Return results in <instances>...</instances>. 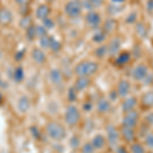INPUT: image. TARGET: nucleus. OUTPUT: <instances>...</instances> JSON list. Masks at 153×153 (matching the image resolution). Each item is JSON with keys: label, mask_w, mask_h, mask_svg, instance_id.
Wrapping results in <instances>:
<instances>
[{"label": "nucleus", "mask_w": 153, "mask_h": 153, "mask_svg": "<svg viewBox=\"0 0 153 153\" xmlns=\"http://www.w3.org/2000/svg\"><path fill=\"white\" fill-rule=\"evenodd\" d=\"M100 65L97 61L94 60H82L78 62L74 68V74L76 76H87V78H91L97 74L99 71Z\"/></svg>", "instance_id": "nucleus-1"}, {"label": "nucleus", "mask_w": 153, "mask_h": 153, "mask_svg": "<svg viewBox=\"0 0 153 153\" xmlns=\"http://www.w3.org/2000/svg\"><path fill=\"white\" fill-rule=\"evenodd\" d=\"M46 132L48 137L53 141H62L66 137L65 128L57 122H49L46 125Z\"/></svg>", "instance_id": "nucleus-2"}, {"label": "nucleus", "mask_w": 153, "mask_h": 153, "mask_svg": "<svg viewBox=\"0 0 153 153\" xmlns=\"http://www.w3.org/2000/svg\"><path fill=\"white\" fill-rule=\"evenodd\" d=\"M83 10L82 0H68L63 8L65 14L70 19H76L80 16Z\"/></svg>", "instance_id": "nucleus-3"}, {"label": "nucleus", "mask_w": 153, "mask_h": 153, "mask_svg": "<svg viewBox=\"0 0 153 153\" xmlns=\"http://www.w3.org/2000/svg\"><path fill=\"white\" fill-rule=\"evenodd\" d=\"M81 120V111L76 105L70 104L65 112V122L71 128L76 127Z\"/></svg>", "instance_id": "nucleus-4"}, {"label": "nucleus", "mask_w": 153, "mask_h": 153, "mask_svg": "<svg viewBox=\"0 0 153 153\" xmlns=\"http://www.w3.org/2000/svg\"><path fill=\"white\" fill-rule=\"evenodd\" d=\"M106 140L107 144L110 147L115 148L120 145V129H117L114 125L109 124L106 127Z\"/></svg>", "instance_id": "nucleus-5"}, {"label": "nucleus", "mask_w": 153, "mask_h": 153, "mask_svg": "<svg viewBox=\"0 0 153 153\" xmlns=\"http://www.w3.org/2000/svg\"><path fill=\"white\" fill-rule=\"evenodd\" d=\"M85 22L87 24L88 27H90L91 29L96 30V29H99L102 26V16L101 14L98 12L97 10H90L87 11L85 16Z\"/></svg>", "instance_id": "nucleus-6"}, {"label": "nucleus", "mask_w": 153, "mask_h": 153, "mask_svg": "<svg viewBox=\"0 0 153 153\" xmlns=\"http://www.w3.org/2000/svg\"><path fill=\"white\" fill-rule=\"evenodd\" d=\"M139 120H140L139 111L137 109L132 110L130 112L124 113V117L122 120V126L133 128V129H137L138 125H139Z\"/></svg>", "instance_id": "nucleus-7"}, {"label": "nucleus", "mask_w": 153, "mask_h": 153, "mask_svg": "<svg viewBox=\"0 0 153 153\" xmlns=\"http://www.w3.org/2000/svg\"><path fill=\"white\" fill-rule=\"evenodd\" d=\"M149 66L145 63H138L133 68L131 71V76L135 82H142L149 74Z\"/></svg>", "instance_id": "nucleus-8"}, {"label": "nucleus", "mask_w": 153, "mask_h": 153, "mask_svg": "<svg viewBox=\"0 0 153 153\" xmlns=\"http://www.w3.org/2000/svg\"><path fill=\"white\" fill-rule=\"evenodd\" d=\"M122 45L123 40L120 37L114 36L110 39V41L107 43V50H108V56L114 58L118 53L122 51Z\"/></svg>", "instance_id": "nucleus-9"}, {"label": "nucleus", "mask_w": 153, "mask_h": 153, "mask_svg": "<svg viewBox=\"0 0 153 153\" xmlns=\"http://www.w3.org/2000/svg\"><path fill=\"white\" fill-rule=\"evenodd\" d=\"M131 88H132V85H131V82L127 79H120L117 82V93L120 98H126L130 95L131 93Z\"/></svg>", "instance_id": "nucleus-10"}, {"label": "nucleus", "mask_w": 153, "mask_h": 153, "mask_svg": "<svg viewBox=\"0 0 153 153\" xmlns=\"http://www.w3.org/2000/svg\"><path fill=\"white\" fill-rule=\"evenodd\" d=\"M138 105V98L135 96H128L124 98V101L122 102V110L124 113L130 112L132 110H135Z\"/></svg>", "instance_id": "nucleus-11"}, {"label": "nucleus", "mask_w": 153, "mask_h": 153, "mask_svg": "<svg viewBox=\"0 0 153 153\" xmlns=\"http://www.w3.org/2000/svg\"><path fill=\"white\" fill-rule=\"evenodd\" d=\"M120 132V137L123 138L124 141H126L127 143H130V144L133 142H135L136 136H137V134H136V129L122 126Z\"/></svg>", "instance_id": "nucleus-12"}, {"label": "nucleus", "mask_w": 153, "mask_h": 153, "mask_svg": "<svg viewBox=\"0 0 153 153\" xmlns=\"http://www.w3.org/2000/svg\"><path fill=\"white\" fill-rule=\"evenodd\" d=\"M96 110L100 114H106V113L111 111V102L108 98L101 97L98 99L96 104Z\"/></svg>", "instance_id": "nucleus-13"}, {"label": "nucleus", "mask_w": 153, "mask_h": 153, "mask_svg": "<svg viewBox=\"0 0 153 153\" xmlns=\"http://www.w3.org/2000/svg\"><path fill=\"white\" fill-rule=\"evenodd\" d=\"M126 9V4H117V3H108L106 6V13L109 18H115L118 14L124 12Z\"/></svg>", "instance_id": "nucleus-14"}, {"label": "nucleus", "mask_w": 153, "mask_h": 153, "mask_svg": "<svg viewBox=\"0 0 153 153\" xmlns=\"http://www.w3.org/2000/svg\"><path fill=\"white\" fill-rule=\"evenodd\" d=\"M31 56H32V59H33L34 62L39 65H44V63L46 62V60H47L45 52L43 51V49H41L39 47H34L32 49Z\"/></svg>", "instance_id": "nucleus-15"}, {"label": "nucleus", "mask_w": 153, "mask_h": 153, "mask_svg": "<svg viewBox=\"0 0 153 153\" xmlns=\"http://www.w3.org/2000/svg\"><path fill=\"white\" fill-rule=\"evenodd\" d=\"M132 53L131 51L125 50V51H120L114 57V63L117 66H125L132 60Z\"/></svg>", "instance_id": "nucleus-16"}, {"label": "nucleus", "mask_w": 153, "mask_h": 153, "mask_svg": "<svg viewBox=\"0 0 153 153\" xmlns=\"http://www.w3.org/2000/svg\"><path fill=\"white\" fill-rule=\"evenodd\" d=\"M49 79L54 86H61L63 82V74L59 68H53L49 71Z\"/></svg>", "instance_id": "nucleus-17"}, {"label": "nucleus", "mask_w": 153, "mask_h": 153, "mask_svg": "<svg viewBox=\"0 0 153 153\" xmlns=\"http://www.w3.org/2000/svg\"><path fill=\"white\" fill-rule=\"evenodd\" d=\"M117 21L114 18H107L102 23L101 28L107 35H111L117 30Z\"/></svg>", "instance_id": "nucleus-18"}, {"label": "nucleus", "mask_w": 153, "mask_h": 153, "mask_svg": "<svg viewBox=\"0 0 153 153\" xmlns=\"http://www.w3.org/2000/svg\"><path fill=\"white\" fill-rule=\"evenodd\" d=\"M91 85V78L87 76H76L75 83H74V88L78 91L79 93L85 91Z\"/></svg>", "instance_id": "nucleus-19"}, {"label": "nucleus", "mask_w": 153, "mask_h": 153, "mask_svg": "<svg viewBox=\"0 0 153 153\" xmlns=\"http://www.w3.org/2000/svg\"><path fill=\"white\" fill-rule=\"evenodd\" d=\"M13 19V16L12 12L6 7H1L0 8V25L1 26H9L12 23Z\"/></svg>", "instance_id": "nucleus-20"}, {"label": "nucleus", "mask_w": 153, "mask_h": 153, "mask_svg": "<svg viewBox=\"0 0 153 153\" xmlns=\"http://www.w3.org/2000/svg\"><path fill=\"white\" fill-rule=\"evenodd\" d=\"M91 143L93 144L96 151H98V150H102L107 145V140H106V137L104 135L96 134L91 140Z\"/></svg>", "instance_id": "nucleus-21"}, {"label": "nucleus", "mask_w": 153, "mask_h": 153, "mask_svg": "<svg viewBox=\"0 0 153 153\" xmlns=\"http://www.w3.org/2000/svg\"><path fill=\"white\" fill-rule=\"evenodd\" d=\"M50 13H51V9L47 4H40V5L36 8V11H35L36 18L38 19H40V21H43V19L49 18Z\"/></svg>", "instance_id": "nucleus-22"}, {"label": "nucleus", "mask_w": 153, "mask_h": 153, "mask_svg": "<svg viewBox=\"0 0 153 153\" xmlns=\"http://www.w3.org/2000/svg\"><path fill=\"white\" fill-rule=\"evenodd\" d=\"M135 33L137 37L141 40H145L148 36V28L147 25L143 22H138L137 24L135 25Z\"/></svg>", "instance_id": "nucleus-23"}, {"label": "nucleus", "mask_w": 153, "mask_h": 153, "mask_svg": "<svg viewBox=\"0 0 153 153\" xmlns=\"http://www.w3.org/2000/svg\"><path fill=\"white\" fill-rule=\"evenodd\" d=\"M107 37L108 35L103 31L102 28L96 29L94 30V33H93V35H92V41L94 42V43L98 44V45H100V44L105 43V41L107 40Z\"/></svg>", "instance_id": "nucleus-24"}, {"label": "nucleus", "mask_w": 153, "mask_h": 153, "mask_svg": "<svg viewBox=\"0 0 153 153\" xmlns=\"http://www.w3.org/2000/svg\"><path fill=\"white\" fill-rule=\"evenodd\" d=\"M141 105L146 109H150V108L153 107V90L147 91L142 95Z\"/></svg>", "instance_id": "nucleus-25"}, {"label": "nucleus", "mask_w": 153, "mask_h": 153, "mask_svg": "<svg viewBox=\"0 0 153 153\" xmlns=\"http://www.w3.org/2000/svg\"><path fill=\"white\" fill-rule=\"evenodd\" d=\"M31 107V101L27 96H22L18 101V109L21 113H26Z\"/></svg>", "instance_id": "nucleus-26"}, {"label": "nucleus", "mask_w": 153, "mask_h": 153, "mask_svg": "<svg viewBox=\"0 0 153 153\" xmlns=\"http://www.w3.org/2000/svg\"><path fill=\"white\" fill-rule=\"evenodd\" d=\"M94 56L98 59H103L106 56H108V50H107V44L103 43L98 45L94 50Z\"/></svg>", "instance_id": "nucleus-27"}, {"label": "nucleus", "mask_w": 153, "mask_h": 153, "mask_svg": "<svg viewBox=\"0 0 153 153\" xmlns=\"http://www.w3.org/2000/svg\"><path fill=\"white\" fill-rule=\"evenodd\" d=\"M139 22V13L138 10H132L126 16L125 23L127 25H136Z\"/></svg>", "instance_id": "nucleus-28"}, {"label": "nucleus", "mask_w": 153, "mask_h": 153, "mask_svg": "<svg viewBox=\"0 0 153 153\" xmlns=\"http://www.w3.org/2000/svg\"><path fill=\"white\" fill-rule=\"evenodd\" d=\"M12 78L16 83H21L25 79V71L23 66H18L13 70L12 73Z\"/></svg>", "instance_id": "nucleus-29"}, {"label": "nucleus", "mask_w": 153, "mask_h": 153, "mask_svg": "<svg viewBox=\"0 0 153 153\" xmlns=\"http://www.w3.org/2000/svg\"><path fill=\"white\" fill-rule=\"evenodd\" d=\"M130 153H146V150L141 143L133 142L130 146Z\"/></svg>", "instance_id": "nucleus-30"}, {"label": "nucleus", "mask_w": 153, "mask_h": 153, "mask_svg": "<svg viewBox=\"0 0 153 153\" xmlns=\"http://www.w3.org/2000/svg\"><path fill=\"white\" fill-rule=\"evenodd\" d=\"M51 39H52V36H50V35L44 36V37H42V38L39 39V45H40V48L41 49H49L50 48Z\"/></svg>", "instance_id": "nucleus-31"}, {"label": "nucleus", "mask_w": 153, "mask_h": 153, "mask_svg": "<svg viewBox=\"0 0 153 153\" xmlns=\"http://www.w3.org/2000/svg\"><path fill=\"white\" fill-rule=\"evenodd\" d=\"M26 37L28 39V41H34L37 38L36 36V26L35 25H32L30 26L28 29L26 30Z\"/></svg>", "instance_id": "nucleus-32"}, {"label": "nucleus", "mask_w": 153, "mask_h": 153, "mask_svg": "<svg viewBox=\"0 0 153 153\" xmlns=\"http://www.w3.org/2000/svg\"><path fill=\"white\" fill-rule=\"evenodd\" d=\"M19 27H21L22 29H24V30H27L29 28L30 26H32L33 25V23H32V18L29 16H24L23 18L21 19V21H19Z\"/></svg>", "instance_id": "nucleus-33"}, {"label": "nucleus", "mask_w": 153, "mask_h": 153, "mask_svg": "<svg viewBox=\"0 0 153 153\" xmlns=\"http://www.w3.org/2000/svg\"><path fill=\"white\" fill-rule=\"evenodd\" d=\"M81 153H95L96 149L93 146V144L90 142H86L81 146Z\"/></svg>", "instance_id": "nucleus-34"}, {"label": "nucleus", "mask_w": 153, "mask_h": 153, "mask_svg": "<svg viewBox=\"0 0 153 153\" xmlns=\"http://www.w3.org/2000/svg\"><path fill=\"white\" fill-rule=\"evenodd\" d=\"M48 34V30L43 26V25H37L36 26V36L38 39L42 38L44 36H47Z\"/></svg>", "instance_id": "nucleus-35"}, {"label": "nucleus", "mask_w": 153, "mask_h": 153, "mask_svg": "<svg viewBox=\"0 0 153 153\" xmlns=\"http://www.w3.org/2000/svg\"><path fill=\"white\" fill-rule=\"evenodd\" d=\"M49 49H50L52 52H59L61 49V43L57 40V39H55L54 37H52L51 43H50V48Z\"/></svg>", "instance_id": "nucleus-36"}, {"label": "nucleus", "mask_w": 153, "mask_h": 153, "mask_svg": "<svg viewBox=\"0 0 153 153\" xmlns=\"http://www.w3.org/2000/svg\"><path fill=\"white\" fill-rule=\"evenodd\" d=\"M144 144L146 145L147 148L153 150V133L152 132H149V133H147V134L145 135Z\"/></svg>", "instance_id": "nucleus-37"}, {"label": "nucleus", "mask_w": 153, "mask_h": 153, "mask_svg": "<svg viewBox=\"0 0 153 153\" xmlns=\"http://www.w3.org/2000/svg\"><path fill=\"white\" fill-rule=\"evenodd\" d=\"M42 25H43V26L45 27V28L47 29L48 31H50V30H53L54 27H55V23H54L53 19H50V18H47V19H43V21H42Z\"/></svg>", "instance_id": "nucleus-38"}, {"label": "nucleus", "mask_w": 153, "mask_h": 153, "mask_svg": "<svg viewBox=\"0 0 153 153\" xmlns=\"http://www.w3.org/2000/svg\"><path fill=\"white\" fill-rule=\"evenodd\" d=\"M78 91L76 90L75 88H74V86L73 87H71L70 89H68V100L71 101V102H73V101H75L76 99V96H78Z\"/></svg>", "instance_id": "nucleus-39"}, {"label": "nucleus", "mask_w": 153, "mask_h": 153, "mask_svg": "<svg viewBox=\"0 0 153 153\" xmlns=\"http://www.w3.org/2000/svg\"><path fill=\"white\" fill-rule=\"evenodd\" d=\"M131 53H132V57H136V58H139L140 56L142 55V49L140 47L139 45H134V47L131 50Z\"/></svg>", "instance_id": "nucleus-40"}, {"label": "nucleus", "mask_w": 153, "mask_h": 153, "mask_svg": "<svg viewBox=\"0 0 153 153\" xmlns=\"http://www.w3.org/2000/svg\"><path fill=\"white\" fill-rule=\"evenodd\" d=\"M80 138L76 137V136H73L70 140V146L73 148V149H76L79 146H80Z\"/></svg>", "instance_id": "nucleus-41"}, {"label": "nucleus", "mask_w": 153, "mask_h": 153, "mask_svg": "<svg viewBox=\"0 0 153 153\" xmlns=\"http://www.w3.org/2000/svg\"><path fill=\"white\" fill-rule=\"evenodd\" d=\"M82 6H83L84 10H87V11L95 10L94 7H93V5H92V3H91L89 0H82Z\"/></svg>", "instance_id": "nucleus-42"}, {"label": "nucleus", "mask_w": 153, "mask_h": 153, "mask_svg": "<svg viewBox=\"0 0 153 153\" xmlns=\"http://www.w3.org/2000/svg\"><path fill=\"white\" fill-rule=\"evenodd\" d=\"M89 1L92 3L93 7H94V9H96V10L105 4V0H89Z\"/></svg>", "instance_id": "nucleus-43"}, {"label": "nucleus", "mask_w": 153, "mask_h": 153, "mask_svg": "<svg viewBox=\"0 0 153 153\" xmlns=\"http://www.w3.org/2000/svg\"><path fill=\"white\" fill-rule=\"evenodd\" d=\"M25 53H26V49H21V50H19L18 52H16L14 54V59H16V61H21L23 60L24 56H25Z\"/></svg>", "instance_id": "nucleus-44"}, {"label": "nucleus", "mask_w": 153, "mask_h": 153, "mask_svg": "<svg viewBox=\"0 0 153 153\" xmlns=\"http://www.w3.org/2000/svg\"><path fill=\"white\" fill-rule=\"evenodd\" d=\"M152 81H153V74H148L146 78L144 79V80L142 81V83L144 84V86H151L152 84Z\"/></svg>", "instance_id": "nucleus-45"}, {"label": "nucleus", "mask_w": 153, "mask_h": 153, "mask_svg": "<svg viewBox=\"0 0 153 153\" xmlns=\"http://www.w3.org/2000/svg\"><path fill=\"white\" fill-rule=\"evenodd\" d=\"M145 123H146V125L148 127L153 126V112L148 113L146 117H145Z\"/></svg>", "instance_id": "nucleus-46"}, {"label": "nucleus", "mask_w": 153, "mask_h": 153, "mask_svg": "<svg viewBox=\"0 0 153 153\" xmlns=\"http://www.w3.org/2000/svg\"><path fill=\"white\" fill-rule=\"evenodd\" d=\"M83 110L84 111H86V112H90L91 110L93 109V104L90 102V101H87V102H85L83 104Z\"/></svg>", "instance_id": "nucleus-47"}, {"label": "nucleus", "mask_w": 153, "mask_h": 153, "mask_svg": "<svg viewBox=\"0 0 153 153\" xmlns=\"http://www.w3.org/2000/svg\"><path fill=\"white\" fill-rule=\"evenodd\" d=\"M14 1H16V3L18 4L19 6L25 7V6H29L31 0H14Z\"/></svg>", "instance_id": "nucleus-48"}, {"label": "nucleus", "mask_w": 153, "mask_h": 153, "mask_svg": "<svg viewBox=\"0 0 153 153\" xmlns=\"http://www.w3.org/2000/svg\"><path fill=\"white\" fill-rule=\"evenodd\" d=\"M146 10L148 13H153V0L146 1Z\"/></svg>", "instance_id": "nucleus-49"}, {"label": "nucleus", "mask_w": 153, "mask_h": 153, "mask_svg": "<svg viewBox=\"0 0 153 153\" xmlns=\"http://www.w3.org/2000/svg\"><path fill=\"white\" fill-rule=\"evenodd\" d=\"M129 152H130V150H128L127 148L124 146H120V145H118L117 148V153H129Z\"/></svg>", "instance_id": "nucleus-50"}, {"label": "nucleus", "mask_w": 153, "mask_h": 153, "mask_svg": "<svg viewBox=\"0 0 153 153\" xmlns=\"http://www.w3.org/2000/svg\"><path fill=\"white\" fill-rule=\"evenodd\" d=\"M0 87L3 88V89H5V88L8 87V86H7V83L1 78V76H0Z\"/></svg>", "instance_id": "nucleus-51"}, {"label": "nucleus", "mask_w": 153, "mask_h": 153, "mask_svg": "<svg viewBox=\"0 0 153 153\" xmlns=\"http://www.w3.org/2000/svg\"><path fill=\"white\" fill-rule=\"evenodd\" d=\"M111 3H117V4H126L127 0H110Z\"/></svg>", "instance_id": "nucleus-52"}, {"label": "nucleus", "mask_w": 153, "mask_h": 153, "mask_svg": "<svg viewBox=\"0 0 153 153\" xmlns=\"http://www.w3.org/2000/svg\"><path fill=\"white\" fill-rule=\"evenodd\" d=\"M2 56H3V53H2V50L0 49V59L2 58Z\"/></svg>", "instance_id": "nucleus-53"}, {"label": "nucleus", "mask_w": 153, "mask_h": 153, "mask_svg": "<svg viewBox=\"0 0 153 153\" xmlns=\"http://www.w3.org/2000/svg\"><path fill=\"white\" fill-rule=\"evenodd\" d=\"M151 68H152V71H153V60H152V62H151Z\"/></svg>", "instance_id": "nucleus-54"}, {"label": "nucleus", "mask_w": 153, "mask_h": 153, "mask_svg": "<svg viewBox=\"0 0 153 153\" xmlns=\"http://www.w3.org/2000/svg\"><path fill=\"white\" fill-rule=\"evenodd\" d=\"M1 100H2V96H1V94H0V102H1Z\"/></svg>", "instance_id": "nucleus-55"}, {"label": "nucleus", "mask_w": 153, "mask_h": 153, "mask_svg": "<svg viewBox=\"0 0 153 153\" xmlns=\"http://www.w3.org/2000/svg\"><path fill=\"white\" fill-rule=\"evenodd\" d=\"M151 87H152V90H153V81H152V84H151Z\"/></svg>", "instance_id": "nucleus-56"}]
</instances>
